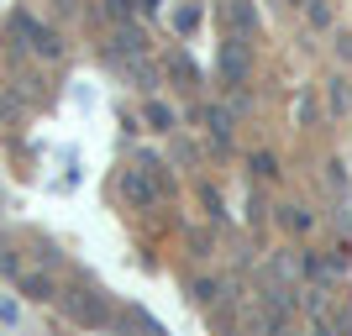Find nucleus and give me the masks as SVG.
<instances>
[{"mask_svg": "<svg viewBox=\"0 0 352 336\" xmlns=\"http://www.w3.org/2000/svg\"><path fill=\"white\" fill-rule=\"evenodd\" d=\"M147 121H153L158 132H168V126H174V111H168V105H147Z\"/></svg>", "mask_w": 352, "mask_h": 336, "instance_id": "nucleus-6", "label": "nucleus"}, {"mask_svg": "<svg viewBox=\"0 0 352 336\" xmlns=\"http://www.w3.org/2000/svg\"><path fill=\"white\" fill-rule=\"evenodd\" d=\"M206 121H210V137H216L221 147L232 142V116H226V111H216V105H210V111H206Z\"/></svg>", "mask_w": 352, "mask_h": 336, "instance_id": "nucleus-5", "label": "nucleus"}, {"mask_svg": "<svg viewBox=\"0 0 352 336\" xmlns=\"http://www.w3.org/2000/svg\"><path fill=\"white\" fill-rule=\"evenodd\" d=\"M216 74H221V85H248V74H252V37H221L216 47Z\"/></svg>", "mask_w": 352, "mask_h": 336, "instance_id": "nucleus-2", "label": "nucleus"}, {"mask_svg": "<svg viewBox=\"0 0 352 336\" xmlns=\"http://www.w3.org/2000/svg\"><path fill=\"white\" fill-rule=\"evenodd\" d=\"M11 32H16V37H27V47H32V53H43V58H53V53H58V37H53L47 27H37L27 11L11 16Z\"/></svg>", "mask_w": 352, "mask_h": 336, "instance_id": "nucleus-4", "label": "nucleus"}, {"mask_svg": "<svg viewBox=\"0 0 352 336\" xmlns=\"http://www.w3.org/2000/svg\"><path fill=\"white\" fill-rule=\"evenodd\" d=\"M121 194L132 205H158V200H168L174 194V184H168V168H163L158 158H137V168H126L121 174Z\"/></svg>", "mask_w": 352, "mask_h": 336, "instance_id": "nucleus-1", "label": "nucleus"}, {"mask_svg": "<svg viewBox=\"0 0 352 336\" xmlns=\"http://www.w3.org/2000/svg\"><path fill=\"white\" fill-rule=\"evenodd\" d=\"M221 21H226V37H252L258 32V5L252 0H221Z\"/></svg>", "mask_w": 352, "mask_h": 336, "instance_id": "nucleus-3", "label": "nucleus"}, {"mask_svg": "<svg viewBox=\"0 0 352 336\" xmlns=\"http://www.w3.org/2000/svg\"><path fill=\"white\" fill-rule=\"evenodd\" d=\"M284 226H289V232H305V226H310V216H305V210H294V205H289V210H284Z\"/></svg>", "mask_w": 352, "mask_h": 336, "instance_id": "nucleus-7", "label": "nucleus"}, {"mask_svg": "<svg viewBox=\"0 0 352 336\" xmlns=\"http://www.w3.org/2000/svg\"><path fill=\"white\" fill-rule=\"evenodd\" d=\"M105 11L111 16H132V0H105Z\"/></svg>", "mask_w": 352, "mask_h": 336, "instance_id": "nucleus-8", "label": "nucleus"}]
</instances>
